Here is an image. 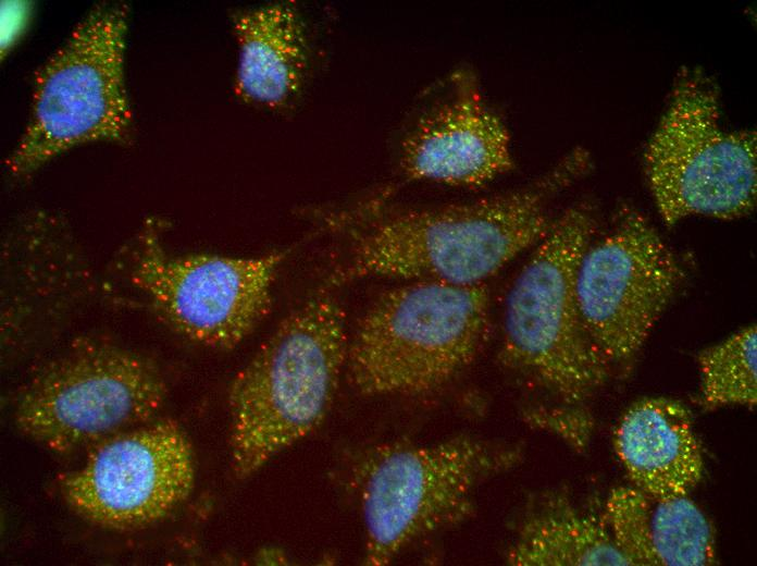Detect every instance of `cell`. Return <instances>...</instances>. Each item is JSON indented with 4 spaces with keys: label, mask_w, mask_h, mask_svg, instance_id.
<instances>
[{
    "label": "cell",
    "mask_w": 757,
    "mask_h": 566,
    "mask_svg": "<svg viewBox=\"0 0 757 566\" xmlns=\"http://www.w3.org/2000/svg\"><path fill=\"white\" fill-rule=\"evenodd\" d=\"M596 225L587 201L554 219L516 279L504 315L501 362L575 410L608 374L587 342L575 293L578 267Z\"/></svg>",
    "instance_id": "4"
},
{
    "label": "cell",
    "mask_w": 757,
    "mask_h": 566,
    "mask_svg": "<svg viewBox=\"0 0 757 566\" xmlns=\"http://www.w3.org/2000/svg\"><path fill=\"white\" fill-rule=\"evenodd\" d=\"M484 284L407 281L384 292L349 339L346 374L361 395H420L477 356L488 330Z\"/></svg>",
    "instance_id": "3"
},
{
    "label": "cell",
    "mask_w": 757,
    "mask_h": 566,
    "mask_svg": "<svg viewBox=\"0 0 757 566\" xmlns=\"http://www.w3.org/2000/svg\"><path fill=\"white\" fill-rule=\"evenodd\" d=\"M591 169L590 152L576 147L523 188L386 214L355 235L328 284L368 276L483 284L545 236L554 221L550 200Z\"/></svg>",
    "instance_id": "1"
},
{
    "label": "cell",
    "mask_w": 757,
    "mask_h": 566,
    "mask_svg": "<svg viewBox=\"0 0 757 566\" xmlns=\"http://www.w3.org/2000/svg\"><path fill=\"white\" fill-rule=\"evenodd\" d=\"M720 90L703 69L677 74L666 107L643 150V170L663 223L688 217L735 220L757 198V136L725 130Z\"/></svg>",
    "instance_id": "6"
},
{
    "label": "cell",
    "mask_w": 757,
    "mask_h": 566,
    "mask_svg": "<svg viewBox=\"0 0 757 566\" xmlns=\"http://www.w3.org/2000/svg\"><path fill=\"white\" fill-rule=\"evenodd\" d=\"M699 397L706 409L757 404V328L746 325L697 357Z\"/></svg>",
    "instance_id": "17"
},
{
    "label": "cell",
    "mask_w": 757,
    "mask_h": 566,
    "mask_svg": "<svg viewBox=\"0 0 757 566\" xmlns=\"http://www.w3.org/2000/svg\"><path fill=\"white\" fill-rule=\"evenodd\" d=\"M613 451L631 485L657 497L690 496L704 456L686 406L666 396L633 402L620 417Z\"/></svg>",
    "instance_id": "13"
},
{
    "label": "cell",
    "mask_w": 757,
    "mask_h": 566,
    "mask_svg": "<svg viewBox=\"0 0 757 566\" xmlns=\"http://www.w3.org/2000/svg\"><path fill=\"white\" fill-rule=\"evenodd\" d=\"M166 397L148 357L98 340H80L47 362L18 392V431L67 454L156 419Z\"/></svg>",
    "instance_id": "8"
},
{
    "label": "cell",
    "mask_w": 757,
    "mask_h": 566,
    "mask_svg": "<svg viewBox=\"0 0 757 566\" xmlns=\"http://www.w3.org/2000/svg\"><path fill=\"white\" fill-rule=\"evenodd\" d=\"M90 448L58 485L71 510L95 526L114 531L148 527L179 507L194 489L193 445L174 420L153 419Z\"/></svg>",
    "instance_id": "11"
},
{
    "label": "cell",
    "mask_w": 757,
    "mask_h": 566,
    "mask_svg": "<svg viewBox=\"0 0 757 566\" xmlns=\"http://www.w3.org/2000/svg\"><path fill=\"white\" fill-rule=\"evenodd\" d=\"M150 231L133 253L127 278L173 331L202 346L228 350L269 315L284 253L172 257Z\"/></svg>",
    "instance_id": "10"
},
{
    "label": "cell",
    "mask_w": 757,
    "mask_h": 566,
    "mask_svg": "<svg viewBox=\"0 0 757 566\" xmlns=\"http://www.w3.org/2000/svg\"><path fill=\"white\" fill-rule=\"evenodd\" d=\"M399 165L410 180L469 188L514 168L509 130L470 66L455 70L409 127L399 144Z\"/></svg>",
    "instance_id": "12"
},
{
    "label": "cell",
    "mask_w": 757,
    "mask_h": 566,
    "mask_svg": "<svg viewBox=\"0 0 757 566\" xmlns=\"http://www.w3.org/2000/svg\"><path fill=\"white\" fill-rule=\"evenodd\" d=\"M343 307L327 291L287 315L229 386L231 468L247 479L323 421L346 370Z\"/></svg>",
    "instance_id": "2"
},
{
    "label": "cell",
    "mask_w": 757,
    "mask_h": 566,
    "mask_svg": "<svg viewBox=\"0 0 757 566\" xmlns=\"http://www.w3.org/2000/svg\"><path fill=\"white\" fill-rule=\"evenodd\" d=\"M126 32L125 5H97L42 64L25 130L5 160L11 174L30 173L79 145L129 136Z\"/></svg>",
    "instance_id": "7"
},
{
    "label": "cell",
    "mask_w": 757,
    "mask_h": 566,
    "mask_svg": "<svg viewBox=\"0 0 757 566\" xmlns=\"http://www.w3.org/2000/svg\"><path fill=\"white\" fill-rule=\"evenodd\" d=\"M521 457L514 445L464 434L376 448L358 478L364 564L385 566L418 538L471 517L479 487Z\"/></svg>",
    "instance_id": "5"
},
{
    "label": "cell",
    "mask_w": 757,
    "mask_h": 566,
    "mask_svg": "<svg viewBox=\"0 0 757 566\" xmlns=\"http://www.w3.org/2000/svg\"><path fill=\"white\" fill-rule=\"evenodd\" d=\"M505 561L511 566H631L601 516L560 491L541 495L525 510Z\"/></svg>",
    "instance_id": "16"
},
{
    "label": "cell",
    "mask_w": 757,
    "mask_h": 566,
    "mask_svg": "<svg viewBox=\"0 0 757 566\" xmlns=\"http://www.w3.org/2000/svg\"><path fill=\"white\" fill-rule=\"evenodd\" d=\"M685 272L637 209L623 206L585 249L576 272L581 324L607 371L629 365L680 291Z\"/></svg>",
    "instance_id": "9"
},
{
    "label": "cell",
    "mask_w": 757,
    "mask_h": 566,
    "mask_svg": "<svg viewBox=\"0 0 757 566\" xmlns=\"http://www.w3.org/2000/svg\"><path fill=\"white\" fill-rule=\"evenodd\" d=\"M238 46V98L277 110L300 93L309 70L303 20L290 2L269 3L233 16Z\"/></svg>",
    "instance_id": "15"
},
{
    "label": "cell",
    "mask_w": 757,
    "mask_h": 566,
    "mask_svg": "<svg viewBox=\"0 0 757 566\" xmlns=\"http://www.w3.org/2000/svg\"><path fill=\"white\" fill-rule=\"evenodd\" d=\"M600 516L632 566L717 563L713 528L690 496L663 499L619 485L608 492Z\"/></svg>",
    "instance_id": "14"
}]
</instances>
